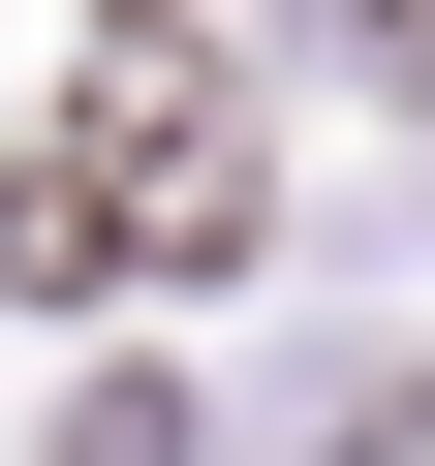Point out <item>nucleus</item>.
Returning <instances> with one entry per match:
<instances>
[{
  "label": "nucleus",
  "instance_id": "1",
  "mask_svg": "<svg viewBox=\"0 0 435 466\" xmlns=\"http://www.w3.org/2000/svg\"><path fill=\"white\" fill-rule=\"evenodd\" d=\"M249 249V125H218V63H94V125L0 187V280H218Z\"/></svg>",
  "mask_w": 435,
  "mask_h": 466
}]
</instances>
